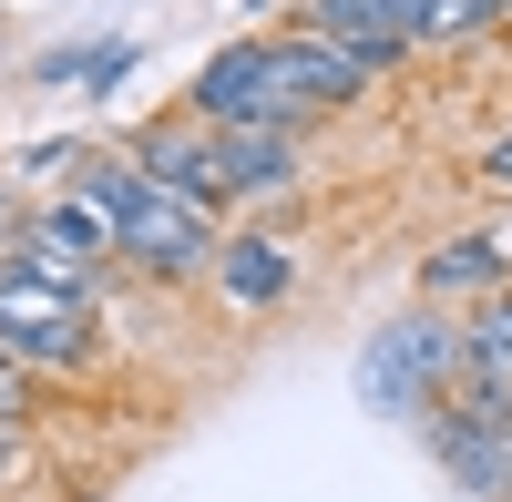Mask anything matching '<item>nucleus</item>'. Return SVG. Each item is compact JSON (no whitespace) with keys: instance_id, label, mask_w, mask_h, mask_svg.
Here are the masks:
<instances>
[{"instance_id":"nucleus-1","label":"nucleus","mask_w":512,"mask_h":502,"mask_svg":"<svg viewBox=\"0 0 512 502\" xmlns=\"http://www.w3.org/2000/svg\"><path fill=\"white\" fill-rule=\"evenodd\" d=\"M82 195H93L103 216H113L123 257H134L144 277H216V246H226L216 205L175 195L164 175H144L134 154H93V164H82Z\"/></svg>"},{"instance_id":"nucleus-2","label":"nucleus","mask_w":512,"mask_h":502,"mask_svg":"<svg viewBox=\"0 0 512 502\" xmlns=\"http://www.w3.org/2000/svg\"><path fill=\"white\" fill-rule=\"evenodd\" d=\"M359 410H379V421H431V410L461 390V318L451 308H400V318H379L369 339H359Z\"/></svg>"},{"instance_id":"nucleus-3","label":"nucleus","mask_w":512,"mask_h":502,"mask_svg":"<svg viewBox=\"0 0 512 502\" xmlns=\"http://www.w3.org/2000/svg\"><path fill=\"white\" fill-rule=\"evenodd\" d=\"M185 113L195 123H267V134H308L318 123V103H308V82H297L277 31L216 41V52L195 62V82H185Z\"/></svg>"},{"instance_id":"nucleus-4","label":"nucleus","mask_w":512,"mask_h":502,"mask_svg":"<svg viewBox=\"0 0 512 502\" xmlns=\"http://www.w3.org/2000/svg\"><path fill=\"white\" fill-rule=\"evenodd\" d=\"M93 318H103V287H72V277H41V267H0V349H11L31 380L52 369V380H72V369H93Z\"/></svg>"},{"instance_id":"nucleus-5","label":"nucleus","mask_w":512,"mask_h":502,"mask_svg":"<svg viewBox=\"0 0 512 502\" xmlns=\"http://www.w3.org/2000/svg\"><path fill=\"white\" fill-rule=\"evenodd\" d=\"M144 164V175H164L175 195H195V205H216L226 216V154H216V123H195V113H164V123H134V144H123Z\"/></svg>"},{"instance_id":"nucleus-6","label":"nucleus","mask_w":512,"mask_h":502,"mask_svg":"<svg viewBox=\"0 0 512 502\" xmlns=\"http://www.w3.org/2000/svg\"><path fill=\"white\" fill-rule=\"evenodd\" d=\"M216 298L226 308H277V298H297V236H277V226H236L226 246H216Z\"/></svg>"},{"instance_id":"nucleus-7","label":"nucleus","mask_w":512,"mask_h":502,"mask_svg":"<svg viewBox=\"0 0 512 502\" xmlns=\"http://www.w3.org/2000/svg\"><path fill=\"white\" fill-rule=\"evenodd\" d=\"M277 41H287V62H297V82H308V103L318 113H338V103H359V93H379V62H359L338 31H318L308 11L297 21H277Z\"/></svg>"},{"instance_id":"nucleus-8","label":"nucleus","mask_w":512,"mask_h":502,"mask_svg":"<svg viewBox=\"0 0 512 502\" xmlns=\"http://www.w3.org/2000/svg\"><path fill=\"white\" fill-rule=\"evenodd\" d=\"M512 287V257H502V236H441L431 257H420V298L431 308H482Z\"/></svg>"},{"instance_id":"nucleus-9","label":"nucleus","mask_w":512,"mask_h":502,"mask_svg":"<svg viewBox=\"0 0 512 502\" xmlns=\"http://www.w3.org/2000/svg\"><path fill=\"white\" fill-rule=\"evenodd\" d=\"M308 21L318 31H338L359 62H379L390 72L400 52H420V0H308Z\"/></svg>"},{"instance_id":"nucleus-10","label":"nucleus","mask_w":512,"mask_h":502,"mask_svg":"<svg viewBox=\"0 0 512 502\" xmlns=\"http://www.w3.org/2000/svg\"><path fill=\"white\" fill-rule=\"evenodd\" d=\"M216 154H226V195H287V185H297V134L216 123Z\"/></svg>"},{"instance_id":"nucleus-11","label":"nucleus","mask_w":512,"mask_h":502,"mask_svg":"<svg viewBox=\"0 0 512 502\" xmlns=\"http://www.w3.org/2000/svg\"><path fill=\"white\" fill-rule=\"evenodd\" d=\"M461 390H502L512 400V287L482 308H461Z\"/></svg>"},{"instance_id":"nucleus-12","label":"nucleus","mask_w":512,"mask_h":502,"mask_svg":"<svg viewBox=\"0 0 512 502\" xmlns=\"http://www.w3.org/2000/svg\"><path fill=\"white\" fill-rule=\"evenodd\" d=\"M134 62H144V41L103 31V41H72V52H41V62H31V82H72V93H123V82H134Z\"/></svg>"},{"instance_id":"nucleus-13","label":"nucleus","mask_w":512,"mask_h":502,"mask_svg":"<svg viewBox=\"0 0 512 502\" xmlns=\"http://www.w3.org/2000/svg\"><path fill=\"white\" fill-rule=\"evenodd\" d=\"M502 0H420V41H492Z\"/></svg>"},{"instance_id":"nucleus-14","label":"nucleus","mask_w":512,"mask_h":502,"mask_svg":"<svg viewBox=\"0 0 512 502\" xmlns=\"http://www.w3.org/2000/svg\"><path fill=\"white\" fill-rule=\"evenodd\" d=\"M82 164H93L82 144H21V175L31 185H82Z\"/></svg>"},{"instance_id":"nucleus-15","label":"nucleus","mask_w":512,"mask_h":502,"mask_svg":"<svg viewBox=\"0 0 512 502\" xmlns=\"http://www.w3.org/2000/svg\"><path fill=\"white\" fill-rule=\"evenodd\" d=\"M0 421H31V369L0 349Z\"/></svg>"},{"instance_id":"nucleus-16","label":"nucleus","mask_w":512,"mask_h":502,"mask_svg":"<svg viewBox=\"0 0 512 502\" xmlns=\"http://www.w3.org/2000/svg\"><path fill=\"white\" fill-rule=\"evenodd\" d=\"M472 175H482V185H492V195H512V134H492V144H482V154H472Z\"/></svg>"},{"instance_id":"nucleus-17","label":"nucleus","mask_w":512,"mask_h":502,"mask_svg":"<svg viewBox=\"0 0 512 502\" xmlns=\"http://www.w3.org/2000/svg\"><path fill=\"white\" fill-rule=\"evenodd\" d=\"M502 31H512V0H502Z\"/></svg>"}]
</instances>
